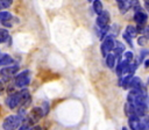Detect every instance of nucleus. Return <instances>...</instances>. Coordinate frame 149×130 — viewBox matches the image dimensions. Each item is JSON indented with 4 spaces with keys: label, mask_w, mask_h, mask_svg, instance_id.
Segmentation results:
<instances>
[{
    "label": "nucleus",
    "mask_w": 149,
    "mask_h": 130,
    "mask_svg": "<svg viewBox=\"0 0 149 130\" xmlns=\"http://www.w3.org/2000/svg\"><path fill=\"white\" fill-rule=\"evenodd\" d=\"M9 19H12L10 13H8V12H0V22L1 23L7 21V20H9Z\"/></svg>",
    "instance_id": "a211bd4d"
},
{
    "label": "nucleus",
    "mask_w": 149,
    "mask_h": 130,
    "mask_svg": "<svg viewBox=\"0 0 149 130\" xmlns=\"http://www.w3.org/2000/svg\"><path fill=\"white\" fill-rule=\"evenodd\" d=\"M144 67H149V59H147L144 62Z\"/></svg>",
    "instance_id": "5701e85b"
},
{
    "label": "nucleus",
    "mask_w": 149,
    "mask_h": 130,
    "mask_svg": "<svg viewBox=\"0 0 149 130\" xmlns=\"http://www.w3.org/2000/svg\"><path fill=\"white\" fill-rule=\"evenodd\" d=\"M126 32L133 38V37H135V36L137 35V29H136L134 26H127V28H126Z\"/></svg>",
    "instance_id": "dca6fc26"
},
{
    "label": "nucleus",
    "mask_w": 149,
    "mask_h": 130,
    "mask_svg": "<svg viewBox=\"0 0 149 130\" xmlns=\"http://www.w3.org/2000/svg\"><path fill=\"white\" fill-rule=\"evenodd\" d=\"M44 115V111H43V109L42 108H33V110L30 111V114L28 115V117H27V121H29V122H27L26 124H28V125H31V124H34L35 122H37L42 116Z\"/></svg>",
    "instance_id": "39448f33"
},
{
    "label": "nucleus",
    "mask_w": 149,
    "mask_h": 130,
    "mask_svg": "<svg viewBox=\"0 0 149 130\" xmlns=\"http://www.w3.org/2000/svg\"><path fill=\"white\" fill-rule=\"evenodd\" d=\"M113 51H114L113 53L115 55L116 59L121 60V55H122V52L125 51V45H123L122 43H120V42H115V45H114Z\"/></svg>",
    "instance_id": "1a4fd4ad"
},
{
    "label": "nucleus",
    "mask_w": 149,
    "mask_h": 130,
    "mask_svg": "<svg viewBox=\"0 0 149 130\" xmlns=\"http://www.w3.org/2000/svg\"><path fill=\"white\" fill-rule=\"evenodd\" d=\"M19 130H33V129H31V125H28V124L24 123V124L19 127Z\"/></svg>",
    "instance_id": "412c9836"
},
{
    "label": "nucleus",
    "mask_w": 149,
    "mask_h": 130,
    "mask_svg": "<svg viewBox=\"0 0 149 130\" xmlns=\"http://www.w3.org/2000/svg\"><path fill=\"white\" fill-rule=\"evenodd\" d=\"M130 88H142V81L139 77H133L130 82H129Z\"/></svg>",
    "instance_id": "f8f14e48"
},
{
    "label": "nucleus",
    "mask_w": 149,
    "mask_h": 130,
    "mask_svg": "<svg viewBox=\"0 0 149 130\" xmlns=\"http://www.w3.org/2000/svg\"><path fill=\"white\" fill-rule=\"evenodd\" d=\"M146 39H147V37H146V36H143V37H140V38H139V44H141V45H144V44H146Z\"/></svg>",
    "instance_id": "4be33fe9"
},
{
    "label": "nucleus",
    "mask_w": 149,
    "mask_h": 130,
    "mask_svg": "<svg viewBox=\"0 0 149 130\" xmlns=\"http://www.w3.org/2000/svg\"><path fill=\"white\" fill-rule=\"evenodd\" d=\"M29 101H30L29 91H28V89H22V91H20V92H16V93L10 94V95L6 99V106H7L9 109H14V108H16L17 106L29 103Z\"/></svg>",
    "instance_id": "f257e3e1"
},
{
    "label": "nucleus",
    "mask_w": 149,
    "mask_h": 130,
    "mask_svg": "<svg viewBox=\"0 0 149 130\" xmlns=\"http://www.w3.org/2000/svg\"><path fill=\"white\" fill-rule=\"evenodd\" d=\"M22 124V117L20 115H9L2 122V128L5 130H16Z\"/></svg>",
    "instance_id": "f03ea898"
},
{
    "label": "nucleus",
    "mask_w": 149,
    "mask_h": 130,
    "mask_svg": "<svg viewBox=\"0 0 149 130\" xmlns=\"http://www.w3.org/2000/svg\"><path fill=\"white\" fill-rule=\"evenodd\" d=\"M142 130H149V125H144Z\"/></svg>",
    "instance_id": "393cba45"
},
{
    "label": "nucleus",
    "mask_w": 149,
    "mask_h": 130,
    "mask_svg": "<svg viewBox=\"0 0 149 130\" xmlns=\"http://www.w3.org/2000/svg\"><path fill=\"white\" fill-rule=\"evenodd\" d=\"M30 81V71L28 70H24L22 72H20L19 74H16L15 79H14V84L16 87L19 88H22L24 86H27Z\"/></svg>",
    "instance_id": "20e7f679"
},
{
    "label": "nucleus",
    "mask_w": 149,
    "mask_h": 130,
    "mask_svg": "<svg viewBox=\"0 0 149 130\" xmlns=\"http://www.w3.org/2000/svg\"><path fill=\"white\" fill-rule=\"evenodd\" d=\"M19 71V66L17 65H8L7 67H3L1 71H0V74L3 77V78H10L12 75L16 74V72Z\"/></svg>",
    "instance_id": "0eeeda50"
},
{
    "label": "nucleus",
    "mask_w": 149,
    "mask_h": 130,
    "mask_svg": "<svg viewBox=\"0 0 149 130\" xmlns=\"http://www.w3.org/2000/svg\"><path fill=\"white\" fill-rule=\"evenodd\" d=\"M144 1V5H146V8L149 7V0H143Z\"/></svg>",
    "instance_id": "b1692460"
},
{
    "label": "nucleus",
    "mask_w": 149,
    "mask_h": 130,
    "mask_svg": "<svg viewBox=\"0 0 149 130\" xmlns=\"http://www.w3.org/2000/svg\"><path fill=\"white\" fill-rule=\"evenodd\" d=\"M123 38H125V39L127 41V43H128V44H129L130 46H133V42H132V37H130V36H129V35H128L127 32H125V34H123Z\"/></svg>",
    "instance_id": "6ab92c4d"
},
{
    "label": "nucleus",
    "mask_w": 149,
    "mask_h": 130,
    "mask_svg": "<svg viewBox=\"0 0 149 130\" xmlns=\"http://www.w3.org/2000/svg\"><path fill=\"white\" fill-rule=\"evenodd\" d=\"M132 78H133V74H130V73H128V75L126 77V78H123L121 81H120V86H122L123 88H128L129 87V82H130V80H132Z\"/></svg>",
    "instance_id": "4468645a"
},
{
    "label": "nucleus",
    "mask_w": 149,
    "mask_h": 130,
    "mask_svg": "<svg viewBox=\"0 0 149 130\" xmlns=\"http://www.w3.org/2000/svg\"><path fill=\"white\" fill-rule=\"evenodd\" d=\"M13 63V58L7 55V53H3V55H0V66H8Z\"/></svg>",
    "instance_id": "9d476101"
},
{
    "label": "nucleus",
    "mask_w": 149,
    "mask_h": 130,
    "mask_svg": "<svg viewBox=\"0 0 149 130\" xmlns=\"http://www.w3.org/2000/svg\"><path fill=\"white\" fill-rule=\"evenodd\" d=\"M1 91H2V84L0 82V92H1Z\"/></svg>",
    "instance_id": "bb28decb"
},
{
    "label": "nucleus",
    "mask_w": 149,
    "mask_h": 130,
    "mask_svg": "<svg viewBox=\"0 0 149 130\" xmlns=\"http://www.w3.org/2000/svg\"><path fill=\"white\" fill-rule=\"evenodd\" d=\"M114 45H115V41H114V37L112 35H108L104 38V42L101 43V46H100V51H101V55L102 57H106L113 49H114Z\"/></svg>",
    "instance_id": "7ed1b4c3"
},
{
    "label": "nucleus",
    "mask_w": 149,
    "mask_h": 130,
    "mask_svg": "<svg viewBox=\"0 0 149 130\" xmlns=\"http://www.w3.org/2000/svg\"><path fill=\"white\" fill-rule=\"evenodd\" d=\"M12 3H13V0H0V10L10 7Z\"/></svg>",
    "instance_id": "f3484780"
},
{
    "label": "nucleus",
    "mask_w": 149,
    "mask_h": 130,
    "mask_svg": "<svg viewBox=\"0 0 149 130\" xmlns=\"http://www.w3.org/2000/svg\"><path fill=\"white\" fill-rule=\"evenodd\" d=\"M147 9H148V12H149V7H148V8H147Z\"/></svg>",
    "instance_id": "cd10ccee"
},
{
    "label": "nucleus",
    "mask_w": 149,
    "mask_h": 130,
    "mask_svg": "<svg viewBox=\"0 0 149 130\" xmlns=\"http://www.w3.org/2000/svg\"><path fill=\"white\" fill-rule=\"evenodd\" d=\"M147 20H148V15L142 9H140V10H137V12L134 13V21L139 26H144L146 22H147Z\"/></svg>",
    "instance_id": "6e6552de"
},
{
    "label": "nucleus",
    "mask_w": 149,
    "mask_h": 130,
    "mask_svg": "<svg viewBox=\"0 0 149 130\" xmlns=\"http://www.w3.org/2000/svg\"><path fill=\"white\" fill-rule=\"evenodd\" d=\"M34 130H42V128H41V127H35Z\"/></svg>",
    "instance_id": "a878e982"
},
{
    "label": "nucleus",
    "mask_w": 149,
    "mask_h": 130,
    "mask_svg": "<svg viewBox=\"0 0 149 130\" xmlns=\"http://www.w3.org/2000/svg\"><path fill=\"white\" fill-rule=\"evenodd\" d=\"M125 57H126V59H127L128 62H132V60H133V57H134V55H133V52H130V51H127V52H125Z\"/></svg>",
    "instance_id": "aec40b11"
},
{
    "label": "nucleus",
    "mask_w": 149,
    "mask_h": 130,
    "mask_svg": "<svg viewBox=\"0 0 149 130\" xmlns=\"http://www.w3.org/2000/svg\"><path fill=\"white\" fill-rule=\"evenodd\" d=\"M9 32H8V30H6V29H0V43H5L6 41H8L9 39Z\"/></svg>",
    "instance_id": "2eb2a0df"
},
{
    "label": "nucleus",
    "mask_w": 149,
    "mask_h": 130,
    "mask_svg": "<svg viewBox=\"0 0 149 130\" xmlns=\"http://www.w3.org/2000/svg\"><path fill=\"white\" fill-rule=\"evenodd\" d=\"M115 62H116L115 55L109 52V53L106 56V64H107V66H108L109 68H113V67L115 66Z\"/></svg>",
    "instance_id": "9b49d317"
},
{
    "label": "nucleus",
    "mask_w": 149,
    "mask_h": 130,
    "mask_svg": "<svg viewBox=\"0 0 149 130\" xmlns=\"http://www.w3.org/2000/svg\"><path fill=\"white\" fill-rule=\"evenodd\" d=\"M93 10L97 14H100L104 9H102V2L100 0H93Z\"/></svg>",
    "instance_id": "ddd939ff"
},
{
    "label": "nucleus",
    "mask_w": 149,
    "mask_h": 130,
    "mask_svg": "<svg viewBox=\"0 0 149 130\" xmlns=\"http://www.w3.org/2000/svg\"><path fill=\"white\" fill-rule=\"evenodd\" d=\"M88 1H93V0H88Z\"/></svg>",
    "instance_id": "c85d7f7f"
},
{
    "label": "nucleus",
    "mask_w": 149,
    "mask_h": 130,
    "mask_svg": "<svg viewBox=\"0 0 149 130\" xmlns=\"http://www.w3.org/2000/svg\"><path fill=\"white\" fill-rule=\"evenodd\" d=\"M109 23V14L108 12L106 10H102L100 14H98V17H97V26L99 28H104V27H107Z\"/></svg>",
    "instance_id": "423d86ee"
}]
</instances>
